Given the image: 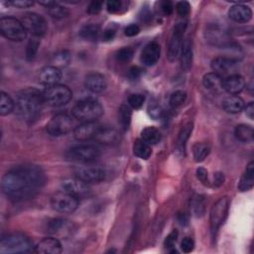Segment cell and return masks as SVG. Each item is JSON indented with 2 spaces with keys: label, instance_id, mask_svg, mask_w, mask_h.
<instances>
[{
  "label": "cell",
  "instance_id": "1",
  "mask_svg": "<svg viewBox=\"0 0 254 254\" xmlns=\"http://www.w3.org/2000/svg\"><path fill=\"white\" fill-rule=\"evenodd\" d=\"M45 182V173L39 166L23 165L4 175L1 188L7 198L19 202L33 197Z\"/></svg>",
  "mask_w": 254,
  "mask_h": 254
},
{
  "label": "cell",
  "instance_id": "2",
  "mask_svg": "<svg viewBox=\"0 0 254 254\" xmlns=\"http://www.w3.org/2000/svg\"><path fill=\"white\" fill-rule=\"evenodd\" d=\"M44 103L43 94L39 91L32 88L22 90L16 96L15 112L24 121L32 122L39 117Z\"/></svg>",
  "mask_w": 254,
  "mask_h": 254
},
{
  "label": "cell",
  "instance_id": "3",
  "mask_svg": "<svg viewBox=\"0 0 254 254\" xmlns=\"http://www.w3.org/2000/svg\"><path fill=\"white\" fill-rule=\"evenodd\" d=\"M72 114L81 122H95L104 114V108L98 101L87 99L75 104Z\"/></svg>",
  "mask_w": 254,
  "mask_h": 254
},
{
  "label": "cell",
  "instance_id": "4",
  "mask_svg": "<svg viewBox=\"0 0 254 254\" xmlns=\"http://www.w3.org/2000/svg\"><path fill=\"white\" fill-rule=\"evenodd\" d=\"M34 251L32 240L22 233H12L3 237L0 242V253L18 254Z\"/></svg>",
  "mask_w": 254,
  "mask_h": 254
},
{
  "label": "cell",
  "instance_id": "5",
  "mask_svg": "<svg viewBox=\"0 0 254 254\" xmlns=\"http://www.w3.org/2000/svg\"><path fill=\"white\" fill-rule=\"evenodd\" d=\"M102 151L95 144H79L70 148L66 153L69 161L75 163H93L101 157Z\"/></svg>",
  "mask_w": 254,
  "mask_h": 254
},
{
  "label": "cell",
  "instance_id": "6",
  "mask_svg": "<svg viewBox=\"0 0 254 254\" xmlns=\"http://www.w3.org/2000/svg\"><path fill=\"white\" fill-rule=\"evenodd\" d=\"M0 32L3 37L14 42H21L27 37V31L22 22L9 16L0 19Z\"/></svg>",
  "mask_w": 254,
  "mask_h": 254
},
{
  "label": "cell",
  "instance_id": "7",
  "mask_svg": "<svg viewBox=\"0 0 254 254\" xmlns=\"http://www.w3.org/2000/svg\"><path fill=\"white\" fill-rule=\"evenodd\" d=\"M44 101L51 107H63L70 103L73 98L72 91L64 84H54L48 87L43 93Z\"/></svg>",
  "mask_w": 254,
  "mask_h": 254
},
{
  "label": "cell",
  "instance_id": "8",
  "mask_svg": "<svg viewBox=\"0 0 254 254\" xmlns=\"http://www.w3.org/2000/svg\"><path fill=\"white\" fill-rule=\"evenodd\" d=\"M229 199L227 197L220 198L212 208L210 214V222H211V230L213 234H216L218 228L225 221L228 211H229Z\"/></svg>",
  "mask_w": 254,
  "mask_h": 254
},
{
  "label": "cell",
  "instance_id": "9",
  "mask_svg": "<svg viewBox=\"0 0 254 254\" xmlns=\"http://www.w3.org/2000/svg\"><path fill=\"white\" fill-rule=\"evenodd\" d=\"M78 198L67 192L60 191L51 198V206L59 213L72 214L78 208Z\"/></svg>",
  "mask_w": 254,
  "mask_h": 254
},
{
  "label": "cell",
  "instance_id": "10",
  "mask_svg": "<svg viewBox=\"0 0 254 254\" xmlns=\"http://www.w3.org/2000/svg\"><path fill=\"white\" fill-rule=\"evenodd\" d=\"M73 119L67 113H59L54 115L47 124V132L54 137L66 135L73 129Z\"/></svg>",
  "mask_w": 254,
  "mask_h": 254
},
{
  "label": "cell",
  "instance_id": "11",
  "mask_svg": "<svg viewBox=\"0 0 254 254\" xmlns=\"http://www.w3.org/2000/svg\"><path fill=\"white\" fill-rule=\"evenodd\" d=\"M187 28V22H179L172 33L170 42L168 46V60L170 62H175L180 58L182 46H183V37Z\"/></svg>",
  "mask_w": 254,
  "mask_h": 254
},
{
  "label": "cell",
  "instance_id": "12",
  "mask_svg": "<svg viewBox=\"0 0 254 254\" xmlns=\"http://www.w3.org/2000/svg\"><path fill=\"white\" fill-rule=\"evenodd\" d=\"M27 32L31 33L35 37H42L48 30V25L45 18L37 13H26L21 20Z\"/></svg>",
  "mask_w": 254,
  "mask_h": 254
},
{
  "label": "cell",
  "instance_id": "13",
  "mask_svg": "<svg viewBox=\"0 0 254 254\" xmlns=\"http://www.w3.org/2000/svg\"><path fill=\"white\" fill-rule=\"evenodd\" d=\"M75 177L87 184H96L105 180L106 171L101 167H79L75 171Z\"/></svg>",
  "mask_w": 254,
  "mask_h": 254
},
{
  "label": "cell",
  "instance_id": "14",
  "mask_svg": "<svg viewBox=\"0 0 254 254\" xmlns=\"http://www.w3.org/2000/svg\"><path fill=\"white\" fill-rule=\"evenodd\" d=\"M62 191L67 192L78 199L87 197L91 193V188L89 184L86 182L81 181L78 178H73V179H67L65 180L61 185Z\"/></svg>",
  "mask_w": 254,
  "mask_h": 254
},
{
  "label": "cell",
  "instance_id": "15",
  "mask_svg": "<svg viewBox=\"0 0 254 254\" xmlns=\"http://www.w3.org/2000/svg\"><path fill=\"white\" fill-rule=\"evenodd\" d=\"M102 128V125L95 122H82V124L76 126L73 130V137L77 141H88L95 139L98 132Z\"/></svg>",
  "mask_w": 254,
  "mask_h": 254
},
{
  "label": "cell",
  "instance_id": "16",
  "mask_svg": "<svg viewBox=\"0 0 254 254\" xmlns=\"http://www.w3.org/2000/svg\"><path fill=\"white\" fill-rule=\"evenodd\" d=\"M160 55H161L160 45L156 42H151L144 47L141 53L140 61L144 66L152 67L158 63L160 59Z\"/></svg>",
  "mask_w": 254,
  "mask_h": 254
},
{
  "label": "cell",
  "instance_id": "17",
  "mask_svg": "<svg viewBox=\"0 0 254 254\" xmlns=\"http://www.w3.org/2000/svg\"><path fill=\"white\" fill-rule=\"evenodd\" d=\"M245 87V80L240 74L234 73L222 79V90L231 96L240 94Z\"/></svg>",
  "mask_w": 254,
  "mask_h": 254
},
{
  "label": "cell",
  "instance_id": "18",
  "mask_svg": "<svg viewBox=\"0 0 254 254\" xmlns=\"http://www.w3.org/2000/svg\"><path fill=\"white\" fill-rule=\"evenodd\" d=\"M84 86L90 92L94 94H100L107 89L108 81L104 74L99 73H92L86 76Z\"/></svg>",
  "mask_w": 254,
  "mask_h": 254
},
{
  "label": "cell",
  "instance_id": "19",
  "mask_svg": "<svg viewBox=\"0 0 254 254\" xmlns=\"http://www.w3.org/2000/svg\"><path fill=\"white\" fill-rule=\"evenodd\" d=\"M62 78V73L60 69L54 66H47L43 68L39 73V81L45 86H54Z\"/></svg>",
  "mask_w": 254,
  "mask_h": 254
},
{
  "label": "cell",
  "instance_id": "20",
  "mask_svg": "<svg viewBox=\"0 0 254 254\" xmlns=\"http://www.w3.org/2000/svg\"><path fill=\"white\" fill-rule=\"evenodd\" d=\"M35 251L40 254H60L63 251V247L59 239L55 237H46L38 243Z\"/></svg>",
  "mask_w": 254,
  "mask_h": 254
},
{
  "label": "cell",
  "instance_id": "21",
  "mask_svg": "<svg viewBox=\"0 0 254 254\" xmlns=\"http://www.w3.org/2000/svg\"><path fill=\"white\" fill-rule=\"evenodd\" d=\"M228 17L236 23H247L252 18V10L243 4H235L228 10Z\"/></svg>",
  "mask_w": 254,
  "mask_h": 254
},
{
  "label": "cell",
  "instance_id": "22",
  "mask_svg": "<svg viewBox=\"0 0 254 254\" xmlns=\"http://www.w3.org/2000/svg\"><path fill=\"white\" fill-rule=\"evenodd\" d=\"M206 36L210 43L218 47H224L229 43L226 32L218 25H213L209 27Z\"/></svg>",
  "mask_w": 254,
  "mask_h": 254
},
{
  "label": "cell",
  "instance_id": "23",
  "mask_svg": "<svg viewBox=\"0 0 254 254\" xmlns=\"http://www.w3.org/2000/svg\"><path fill=\"white\" fill-rule=\"evenodd\" d=\"M236 63L227 59L224 56L221 57H217L212 61L211 67L214 71V73H218V75L222 76L223 74H226L229 73V71H231L234 67Z\"/></svg>",
  "mask_w": 254,
  "mask_h": 254
},
{
  "label": "cell",
  "instance_id": "24",
  "mask_svg": "<svg viewBox=\"0 0 254 254\" xmlns=\"http://www.w3.org/2000/svg\"><path fill=\"white\" fill-rule=\"evenodd\" d=\"M95 139L102 144L111 145V144H115L118 142L119 134L114 128L102 126V128L98 132Z\"/></svg>",
  "mask_w": 254,
  "mask_h": 254
},
{
  "label": "cell",
  "instance_id": "25",
  "mask_svg": "<svg viewBox=\"0 0 254 254\" xmlns=\"http://www.w3.org/2000/svg\"><path fill=\"white\" fill-rule=\"evenodd\" d=\"M253 186H254V163L251 161L246 166V169L242 177L240 178L237 188L240 192H247L251 190Z\"/></svg>",
  "mask_w": 254,
  "mask_h": 254
},
{
  "label": "cell",
  "instance_id": "26",
  "mask_svg": "<svg viewBox=\"0 0 254 254\" xmlns=\"http://www.w3.org/2000/svg\"><path fill=\"white\" fill-rule=\"evenodd\" d=\"M244 101L238 96H229L222 102L223 109L230 114H237L244 109Z\"/></svg>",
  "mask_w": 254,
  "mask_h": 254
},
{
  "label": "cell",
  "instance_id": "27",
  "mask_svg": "<svg viewBox=\"0 0 254 254\" xmlns=\"http://www.w3.org/2000/svg\"><path fill=\"white\" fill-rule=\"evenodd\" d=\"M180 60H181L182 69L188 72L192 68V63H193V47L190 39H186L183 42V46L180 54Z\"/></svg>",
  "mask_w": 254,
  "mask_h": 254
},
{
  "label": "cell",
  "instance_id": "28",
  "mask_svg": "<svg viewBox=\"0 0 254 254\" xmlns=\"http://www.w3.org/2000/svg\"><path fill=\"white\" fill-rule=\"evenodd\" d=\"M222 76L216 73H209L203 77V84L207 90L217 92L222 90Z\"/></svg>",
  "mask_w": 254,
  "mask_h": 254
},
{
  "label": "cell",
  "instance_id": "29",
  "mask_svg": "<svg viewBox=\"0 0 254 254\" xmlns=\"http://www.w3.org/2000/svg\"><path fill=\"white\" fill-rule=\"evenodd\" d=\"M101 35V28L99 25L94 24V23H89L83 25L80 30H79V36L91 42H95L100 38Z\"/></svg>",
  "mask_w": 254,
  "mask_h": 254
},
{
  "label": "cell",
  "instance_id": "30",
  "mask_svg": "<svg viewBox=\"0 0 254 254\" xmlns=\"http://www.w3.org/2000/svg\"><path fill=\"white\" fill-rule=\"evenodd\" d=\"M234 135L240 142L250 143L254 139V130L248 124H239L234 129Z\"/></svg>",
  "mask_w": 254,
  "mask_h": 254
},
{
  "label": "cell",
  "instance_id": "31",
  "mask_svg": "<svg viewBox=\"0 0 254 254\" xmlns=\"http://www.w3.org/2000/svg\"><path fill=\"white\" fill-rule=\"evenodd\" d=\"M133 153L136 157L147 160L152 155L151 145H149L142 139H137L133 145Z\"/></svg>",
  "mask_w": 254,
  "mask_h": 254
},
{
  "label": "cell",
  "instance_id": "32",
  "mask_svg": "<svg viewBox=\"0 0 254 254\" xmlns=\"http://www.w3.org/2000/svg\"><path fill=\"white\" fill-rule=\"evenodd\" d=\"M141 139L149 145H156L161 140V133L156 127L148 126L142 130Z\"/></svg>",
  "mask_w": 254,
  "mask_h": 254
},
{
  "label": "cell",
  "instance_id": "33",
  "mask_svg": "<svg viewBox=\"0 0 254 254\" xmlns=\"http://www.w3.org/2000/svg\"><path fill=\"white\" fill-rule=\"evenodd\" d=\"M15 110V102L9 95L2 92L0 96V114L6 116Z\"/></svg>",
  "mask_w": 254,
  "mask_h": 254
},
{
  "label": "cell",
  "instance_id": "34",
  "mask_svg": "<svg viewBox=\"0 0 254 254\" xmlns=\"http://www.w3.org/2000/svg\"><path fill=\"white\" fill-rule=\"evenodd\" d=\"M131 116H132V111L130 108L126 105H122L118 110V120L123 131L128 130L131 123Z\"/></svg>",
  "mask_w": 254,
  "mask_h": 254
},
{
  "label": "cell",
  "instance_id": "35",
  "mask_svg": "<svg viewBox=\"0 0 254 254\" xmlns=\"http://www.w3.org/2000/svg\"><path fill=\"white\" fill-rule=\"evenodd\" d=\"M211 153V147L207 143H196L193 146V155L196 162H203Z\"/></svg>",
  "mask_w": 254,
  "mask_h": 254
},
{
  "label": "cell",
  "instance_id": "36",
  "mask_svg": "<svg viewBox=\"0 0 254 254\" xmlns=\"http://www.w3.org/2000/svg\"><path fill=\"white\" fill-rule=\"evenodd\" d=\"M192 130H193V123H188L182 128V130L179 134L178 141H177V148L181 153H185L186 144L192 133Z\"/></svg>",
  "mask_w": 254,
  "mask_h": 254
},
{
  "label": "cell",
  "instance_id": "37",
  "mask_svg": "<svg viewBox=\"0 0 254 254\" xmlns=\"http://www.w3.org/2000/svg\"><path fill=\"white\" fill-rule=\"evenodd\" d=\"M192 210L196 217H202L206 210V198L202 195H196L192 200Z\"/></svg>",
  "mask_w": 254,
  "mask_h": 254
},
{
  "label": "cell",
  "instance_id": "38",
  "mask_svg": "<svg viewBox=\"0 0 254 254\" xmlns=\"http://www.w3.org/2000/svg\"><path fill=\"white\" fill-rule=\"evenodd\" d=\"M71 62V54L69 51H61L57 53L52 60V63L54 64L53 66L56 68H63L67 67Z\"/></svg>",
  "mask_w": 254,
  "mask_h": 254
},
{
  "label": "cell",
  "instance_id": "39",
  "mask_svg": "<svg viewBox=\"0 0 254 254\" xmlns=\"http://www.w3.org/2000/svg\"><path fill=\"white\" fill-rule=\"evenodd\" d=\"M47 10H48V13L50 14V16L54 19H63L69 15L68 8L62 6L59 2H57L52 7L47 8Z\"/></svg>",
  "mask_w": 254,
  "mask_h": 254
},
{
  "label": "cell",
  "instance_id": "40",
  "mask_svg": "<svg viewBox=\"0 0 254 254\" xmlns=\"http://www.w3.org/2000/svg\"><path fill=\"white\" fill-rule=\"evenodd\" d=\"M187 100V94L184 91H176L170 97V105L173 108L181 107Z\"/></svg>",
  "mask_w": 254,
  "mask_h": 254
},
{
  "label": "cell",
  "instance_id": "41",
  "mask_svg": "<svg viewBox=\"0 0 254 254\" xmlns=\"http://www.w3.org/2000/svg\"><path fill=\"white\" fill-rule=\"evenodd\" d=\"M39 46H40V42L38 40L31 39L29 41L26 48V58L28 61H32L35 59L39 50Z\"/></svg>",
  "mask_w": 254,
  "mask_h": 254
},
{
  "label": "cell",
  "instance_id": "42",
  "mask_svg": "<svg viewBox=\"0 0 254 254\" xmlns=\"http://www.w3.org/2000/svg\"><path fill=\"white\" fill-rule=\"evenodd\" d=\"M133 55H134L133 49H131L130 47H123L117 52L116 59L120 63H128L133 58Z\"/></svg>",
  "mask_w": 254,
  "mask_h": 254
},
{
  "label": "cell",
  "instance_id": "43",
  "mask_svg": "<svg viewBox=\"0 0 254 254\" xmlns=\"http://www.w3.org/2000/svg\"><path fill=\"white\" fill-rule=\"evenodd\" d=\"M145 102V97L141 94H133L128 98V105L134 109H139L142 108Z\"/></svg>",
  "mask_w": 254,
  "mask_h": 254
},
{
  "label": "cell",
  "instance_id": "44",
  "mask_svg": "<svg viewBox=\"0 0 254 254\" xmlns=\"http://www.w3.org/2000/svg\"><path fill=\"white\" fill-rule=\"evenodd\" d=\"M67 225V221L63 218H56L50 221L49 226H48V230L51 233H58L60 232L65 226Z\"/></svg>",
  "mask_w": 254,
  "mask_h": 254
},
{
  "label": "cell",
  "instance_id": "45",
  "mask_svg": "<svg viewBox=\"0 0 254 254\" xmlns=\"http://www.w3.org/2000/svg\"><path fill=\"white\" fill-rule=\"evenodd\" d=\"M148 114L154 120L160 118V116L162 115V109H161V107L159 106L158 103L154 102V103H151L149 105V107H148Z\"/></svg>",
  "mask_w": 254,
  "mask_h": 254
},
{
  "label": "cell",
  "instance_id": "46",
  "mask_svg": "<svg viewBox=\"0 0 254 254\" xmlns=\"http://www.w3.org/2000/svg\"><path fill=\"white\" fill-rule=\"evenodd\" d=\"M178 236H179V232L177 229H174L170 234H169L165 241H164V246L166 248H172L174 247V245L176 244L177 242V239H178Z\"/></svg>",
  "mask_w": 254,
  "mask_h": 254
},
{
  "label": "cell",
  "instance_id": "47",
  "mask_svg": "<svg viewBox=\"0 0 254 254\" xmlns=\"http://www.w3.org/2000/svg\"><path fill=\"white\" fill-rule=\"evenodd\" d=\"M176 9H177V13L180 16L185 17V16L189 15V13L191 12V5L188 1H180L177 3Z\"/></svg>",
  "mask_w": 254,
  "mask_h": 254
},
{
  "label": "cell",
  "instance_id": "48",
  "mask_svg": "<svg viewBox=\"0 0 254 254\" xmlns=\"http://www.w3.org/2000/svg\"><path fill=\"white\" fill-rule=\"evenodd\" d=\"M103 4H104L103 1H99V0L92 1L88 7V13L92 14V15L99 14L103 9Z\"/></svg>",
  "mask_w": 254,
  "mask_h": 254
},
{
  "label": "cell",
  "instance_id": "49",
  "mask_svg": "<svg viewBox=\"0 0 254 254\" xmlns=\"http://www.w3.org/2000/svg\"><path fill=\"white\" fill-rule=\"evenodd\" d=\"M195 248V242L191 237H185L181 242V249L185 253H190Z\"/></svg>",
  "mask_w": 254,
  "mask_h": 254
},
{
  "label": "cell",
  "instance_id": "50",
  "mask_svg": "<svg viewBox=\"0 0 254 254\" xmlns=\"http://www.w3.org/2000/svg\"><path fill=\"white\" fill-rule=\"evenodd\" d=\"M160 9L163 12L164 15H170L173 13L174 11V5L171 1H168V0H165V1H162L160 3Z\"/></svg>",
  "mask_w": 254,
  "mask_h": 254
},
{
  "label": "cell",
  "instance_id": "51",
  "mask_svg": "<svg viewBox=\"0 0 254 254\" xmlns=\"http://www.w3.org/2000/svg\"><path fill=\"white\" fill-rule=\"evenodd\" d=\"M197 178L204 184V185H209V175H208V171L206 170L205 168L200 167L197 169Z\"/></svg>",
  "mask_w": 254,
  "mask_h": 254
},
{
  "label": "cell",
  "instance_id": "52",
  "mask_svg": "<svg viewBox=\"0 0 254 254\" xmlns=\"http://www.w3.org/2000/svg\"><path fill=\"white\" fill-rule=\"evenodd\" d=\"M9 4L17 7V8H29L33 6L34 2L30 1V0H13V1L9 2Z\"/></svg>",
  "mask_w": 254,
  "mask_h": 254
},
{
  "label": "cell",
  "instance_id": "53",
  "mask_svg": "<svg viewBox=\"0 0 254 254\" xmlns=\"http://www.w3.org/2000/svg\"><path fill=\"white\" fill-rule=\"evenodd\" d=\"M120 7H121V2L119 0H110V1L107 3V8L110 13L118 12L120 10Z\"/></svg>",
  "mask_w": 254,
  "mask_h": 254
},
{
  "label": "cell",
  "instance_id": "54",
  "mask_svg": "<svg viewBox=\"0 0 254 254\" xmlns=\"http://www.w3.org/2000/svg\"><path fill=\"white\" fill-rule=\"evenodd\" d=\"M140 32V27L136 24H130L124 29V34L127 37H134Z\"/></svg>",
  "mask_w": 254,
  "mask_h": 254
},
{
  "label": "cell",
  "instance_id": "55",
  "mask_svg": "<svg viewBox=\"0 0 254 254\" xmlns=\"http://www.w3.org/2000/svg\"><path fill=\"white\" fill-rule=\"evenodd\" d=\"M115 34H116V28L113 26H110L105 30L103 38L105 41H110L114 38Z\"/></svg>",
  "mask_w": 254,
  "mask_h": 254
},
{
  "label": "cell",
  "instance_id": "56",
  "mask_svg": "<svg viewBox=\"0 0 254 254\" xmlns=\"http://www.w3.org/2000/svg\"><path fill=\"white\" fill-rule=\"evenodd\" d=\"M224 182V175L223 173L221 172H218L215 174V177H214V184H215V187H220Z\"/></svg>",
  "mask_w": 254,
  "mask_h": 254
},
{
  "label": "cell",
  "instance_id": "57",
  "mask_svg": "<svg viewBox=\"0 0 254 254\" xmlns=\"http://www.w3.org/2000/svg\"><path fill=\"white\" fill-rule=\"evenodd\" d=\"M141 73H142V70L139 67H132L129 70V76L132 79L138 78L141 75Z\"/></svg>",
  "mask_w": 254,
  "mask_h": 254
},
{
  "label": "cell",
  "instance_id": "58",
  "mask_svg": "<svg viewBox=\"0 0 254 254\" xmlns=\"http://www.w3.org/2000/svg\"><path fill=\"white\" fill-rule=\"evenodd\" d=\"M245 113L246 115L249 117V119H253L254 118V104L251 102L249 103L246 108H245Z\"/></svg>",
  "mask_w": 254,
  "mask_h": 254
},
{
  "label": "cell",
  "instance_id": "59",
  "mask_svg": "<svg viewBox=\"0 0 254 254\" xmlns=\"http://www.w3.org/2000/svg\"><path fill=\"white\" fill-rule=\"evenodd\" d=\"M178 218H179V220H180V222H181L182 224H186V223L188 222V218H187V216H186L185 214L179 215V216H178Z\"/></svg>",
  "mask_w": 254,
  "mask_h": 254
}]
</instances>
